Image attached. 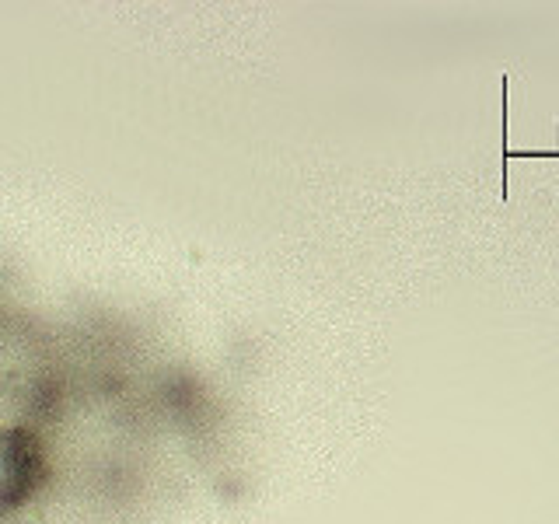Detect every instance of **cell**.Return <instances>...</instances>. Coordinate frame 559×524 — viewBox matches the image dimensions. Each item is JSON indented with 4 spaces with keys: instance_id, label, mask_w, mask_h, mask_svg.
Returning <instances> with one entry per match:
<instances>
[]
</instances>
